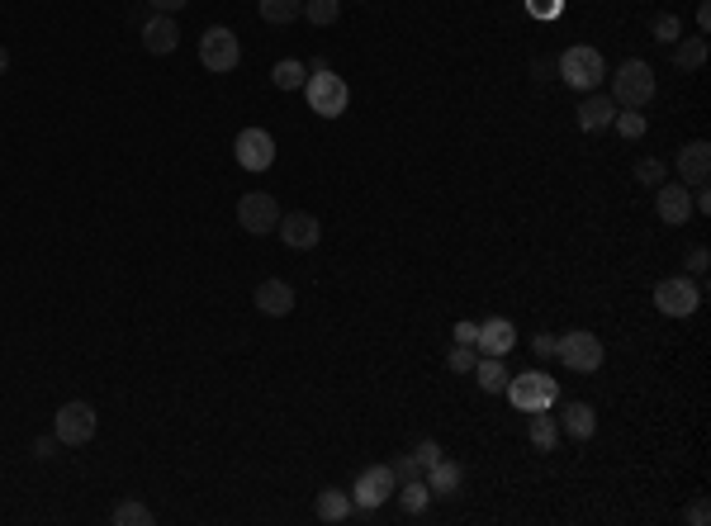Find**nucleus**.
<instances>
[{"label":"nucleus","instance_id":"bb28decb","mask_svg":"<svg viewBox=\"0 0 711 526\" xmlns=\"http://www.w3.org/2000/svg\"><path fill=\"white\" fill-rule=\"evenodd\" d=\"M337 15H342V0H304V19L318 24V29L337 24Z\"/></svg>","mask_w":711,"mask_h":526},{"label":"nucleus","instance_id":"c9c22d12","mask_svg":"<svg viewBox=\"0 0 711 526\" xmlns=\"http://www.w3.org/2000/svg\"><path fill=\"white\" fill-rule=\"evenodd\" d=\"M527 10H536L541 19H555L560 15V0H527Z\"/></svg>","mask_w":711,"mask_h":526},{"label":"nucleus","instance_id":"4be33fe9","mask_svg":"<svg viewBox=\"0 0 711 526\" xmlns=\"http://www.w3.org/2000/svg\"><path fill=\"white\" fill-rule=\"evenodd\" d=\"M474 380L484 394H503L508 389V370H503V356H479L474 361Z\"/></svg>","mask_w":711,"mask_h":526},{"label":"nucleus","instance_id":"2eb2a0df","mask_svg":"<svg viewBox=\"0 0 711 526\" xmlns=\"http://www.w3.org/2000/svg\"><path fill=\"white\" fill-rule=\"evenodd\" d=\"M678 176H683V185H707V176H711V143H688L683 152H678Z\"/></svg>","mask_w":711,"mask_h":526},{"label":"nucleus","instance_id":"4468645a","mask_svg":"<svg viewBox=\"0 0 711 526\" xmlns=\"http://www.w3.org/2000/svg\"><path fill=\"white\" fill-rule=\"evenodd\" d=\"M512 346H517V327H512L508 318L479 323V337H474V351H479V356H508Z\"/></svg>","mask_w":711,"mask_h":526},{"label":"nucleus","instance_id":"0eeeda50","mask_svg":"<svg viewBox=\"0 0 711 526\" xmlns=\"http://www.w3.org/2000/svg\"><path fill=\"white\" fill-rule=\"evenodd\" d=\"M655 309L669 313V318H693L702 309V290L693 280H683V275H669V280L655 285Z\"/></svg>","mask_w":711,"mask_h":526},{"label":"nucleus","instance_id":"393cba45","mask_svg":"<svg viewBox=\"0 0 711 526\" xmlns=\"http://www.w3.org/2000/svg\"><path fill=\"white\" fill-rule=\"evenodd\" d=\"M114 526H152V508H143L138 498H124V503H114Z\"/></svg>","mask_w":711,"mask_h":526},{"label":"nucleus","instance_id":"7ed1b4c3","mask_svg":"<svg viewBox=\"0 0 711 526\" xmlns=\"http://www.w3.org/2000/svg\"><path fill=\"white\" fill-rule=\"evenodd\" d=\"M508 399L517 413H546L560 399V384L546 370H527V375H508Z\"/></svg>","mask_w":711,"mask_h":526},{"label":"nucleus","instance_id":"58836bf2","mask_svg":"<svg viewBox=\"0 0 711 526\" xmlns=\"http://www.w3.org/2000/svg\"><path fill=\"white\" fill-rule=\"evenodd\" d=\"M707 517H711V512H707V498H697L693 508H688V522H693V526H707Z\"/></svg>","mask_w":711,"mask_h":526},{"label":"nucleus","instance_id":"79ce46f5","mask_svg":"<svg viewBox=\"0 0 711 526\" xmlns=\"http://www.w3.org/2000/svg\"><path fill=\"white\" fill-rule=\"evenodd\" d=\"M697 29H702V34H707V29H711V5H707V0L697 5Z\"/></svg>","mask_w":711,"mask_h":526},{"label":"nucleus","instance_id":"c85d7f7f","mask_svg":"<svg viewBox=\"0 0 711 526\" xmlns=\"http://www.w3.org/2000/svg\"><path fill=\"white\" fill-rule=\"evenodd\" d=\"M271 81L280 86V91H299V86H304V62H294V57H285V62H275Z\"/></svg>","mask_w":711,"mask_h":526},{"label":"nucleus","instance_id":"9b49d317","mask_svg":"<svg viewBox=\"0 0 711 526\" xmlns=\"http://www.w3.org/2000/svg\"><path fill=\"white\" fill-rule=\"evenodd\" d=\"M237 223L247 228V233H275L280 228V204L266 195V190H252V195H242L237 200Z\"/></svg>","mask_w":711,"mask_h":526},{"label":"nucleus","instance_id":"423d86ee","mask_svg":"<svg viewBox=\"0 0 711 526\" xmlns=\"http://www.w3.org/2000/svg\"><path fill=\"white\" fill-rule=\"evenodd\" d=\"M555 356L569 365V370H579V375H593L602 365V342L584 327H574L565 337H555Z\"/></svg>","mask_w":711,"mask_h":526},{"label":"nucleus","instance_id":"37998d69","mask_svg":"<svg viewBox=\"0 0 711 526\" xmlns=\"http://www.w3.org/2000/svg\"><path fill=\"white\" fill-rule=\"evenodd\" d=\"M536 351H541V356H555V337H550V332H541V337H536Z\"/></svg>","mask_w":711,"mask_h":526},{"label":"nucleus","instance_id":"cd10ccee","mask_svg":"<svg viewBox=\"0 0 711 526\" xmlns=\"http://www.w3.org/2000/svg\"><path fill=\"white\" fill-rule=\"evenodd\" d=\"M531 441H536L541 451H555V441H560V422L546 418V413H531Z\"/></svg>","mask_w":711,"mask_h":526},{"label":"nucleus","instance_id":"ea45409f","mask_svg":"<svg viewBox=\"0 0 711 526\" xmlns=\"http://www.w3.org/2000/svg\"><path fill=\"white\" fill-rule=\"evenodd\" d=\"M185 5H190V0H152L157 15H176V10H185Z\"/></svg>","mask_w":711,"mask_h":526},{"label":"nucleus","instance_id":"f8f14e48","mask_svg":"<svg viewBox=\"0 0 711 526\" xmlns=\"http://www.w3.org/2000/svg\"><path fill=\"white\" fill-rule=\"evenodd\" d=\"M275 233L285 237V247H294V252H309V247H318V237H323V223L313 214H280V228Z\"/></svg>","mask_w":711,"mask_h":526},{"label":"nucleus","instance_id":"e433bc0d","mask_svg":"<svg viewBox=\"0 0 711 526\" xmlns=\"http://www.w3.org/2000/svg\"><path fill=\"white\" fill-rule=\"evenodd\" d=\"M707 261H711V256H707V247H693V252H688V271H693V275H702V271H707Z\"/></svg>","mask_w":711,"mask_h":526},{"label":"nucleus","instance_id":"20e7f679","mask_svg":"<svg viewBox=\"0 0 711 526\" xmlns=\"http://www.w3.org/2000/svg\"><path fill=\"white\" fill-rule=\"evenodd\" d=\"M304 95H309V109H313V114H323V119H342V114H347V105H351L347 81L332 72V67L313 72L309 81H304Z\"/></svg>","mask_w":711,"mask_h":526},{"label":"nucleus","instance_id":"a19ab883","mask_svg":"<svg viewBox=\"0 0 711 526\" xmlns=\"http://www.w3.org/2000/svg\"><path fill=\"white\" fill-rule=\"evenodd\" d=\"M53 446H57V436H43V441H34V455L38 460H53Z\"/></svg>","mask_w":711,"mask_h":526},{"label":"nucleus","instance_id":"6ab92c4d","mask_svg":"<svg viewBox=\"0 0 711 526\" xmlns=\"http://www.w3.org/2000/svg\"><path fill=\"white\" fill-rule=\"evenodd\" d=\"M460 484H465V470H460L456 460L441 455L437 465H427V489H432V498H456Z\"/></svg>","mask_w":711,"mask_h":526},{"label":"nucleus","instance_id":"f03ea898","mask_svg":"<svg viewBox=\"0 0 711 526\" xmlns=\"http://www.w3.org/2000/svg\"><path fill=\"white\" fill-rule=\"evenodd\" d=\"M560 76H565V86L569 91H598L602 81H607V62H602L598 48H588V43H579V48H565L560 53Z\"/></svg>","mask_w":711,"mask_h":526},{"label":"nucleus","instance_id":"a211bd4d","mask_svg":"<svg viewBox=\"0 0 711 526\" xmlns=\"http://www.w3.org/2000/svg\"><path fill=\"white\" fill-rule=\"evenodd\" d=\"M252 299L266 318H285V313L294 309V285H285V280H261Z\"/></svg>","mask_w":711,"mask_h":526},{"label":"nucleus","instance_id":"aec40b11","mask_svg":"<svg viewBox=\"0 0 711 526\" xmlns=\"http://www.w3.org/2000/svg\"><path fill=\"white\" fill-rule=\"evenodd\" d=\"M555 422H560V432L574 436V441H588V436L598 432V413H593V403H569Z\"/></svg>","mask_w":711,"mask_h":526},{"label":"nucleus","instance_id":"7c9ffc66","mask_svg":"<svg viewBox=\"0 0 711 526\" xmlns=\"http://www.w3.org/2000/svg\"><path fill=\"white\" fill-rule=\"evenodd\" d=\"M446 361H451V370H456V375H465V370H474V361H479V351H474V346H451V356H446Z\"/></svg>","mask_w":711,"mask_h":526},{"label":"nucleus","instance_id":"473e14b6","mask_svg":"<svg viewBox=\"0 0 711 526\" xmlns=\"http://www.w3.org/2000/svg\"><path fill=\"white\" fill-rule=\"evenodd\" d=\"M636 176H640V181H645V185H664V166H659V162H650V157H645V162L636 166Z\"/></svg>","mask_w":711,"mask_h":526},{"label":"nucleus","instance_id":"72a5a7b5","mask_svg":"<svg viewBox=\"0 0 711 526\" xmlns=\"http://www.w3.org/2000/svg\"><path fill=\"white\" fill-rule=\"evenodd\" d=\"M655 38H659V43H674V38H678V19L674 15H659L655 19Z\"/></svg>","mask_w":711,"mask_h":526},{"label":"nucleus","instance_id":"f3484780","mask_svg":"<svg viewBox=\"0 0 711 526\" xmlns=\"http://www.w3.org/2000/svg\"><path fill=\"white\" fill-rule=\"evenodd\" d=\"M612 119H617V100L588 91L584 105H579V128H584V133H602V128H612Z\"/></svg>","mask_w":711,"mask_h":526},{"label":"nucleus","instance_id":"c03bdc74","mask_svg":"<svg viewBox=\"0 0 711 526\" xmlns=\"http://www.w3.org/2000/svg\"><path fill=\"white\" fill-rule=\"evenodd\" d=\"M5 67H10V53H5V48H0V76H5Z\"/></svg>","mask_w":711,"mask_h":526},{"label":"nucleus","instance_id":"2f4dec72","mask_svg":"<svg viewBox=\"0 0 711 526\" xmlns=\"http://www.w3.org/2000/svg\"><path fill=\"white\" fill-rule=\"evenodd\" d=\"M413 460H418L422 470H427V465H437V460H441V446H437V441H418V451H413Z\"/></svg>","mask_w":711,"mask_h":526},{"label":"nucleus","instance_id":"412c9836","mask_svg":"<svg viewBox=\"0 0 711 526\" xmlns=\"http://www.w3.org/2000/svg\"><path fill=\"white\" fill-rule=\"evenodd\" d=\"M313 512H318V522H351V493L323 489L318 503H313Z\"/></svg>","mask_w":711,"mask_h":526},{"label":"nucleus","instance_id":"39448f33","mask_svg":"<svg viewBox=\"0 0 711 526\" xmlns=\"http://www.w3.org/2000/svg\"><path fill=\"white\" fill-rule=\"evenodd\" d=\"M200 62L204 72H219L228 76L242 62V43H237L233 29H223V24H214V29H204L200 34Z\"/></svg>","mask_w":711,"mask_h":526},{"label":"nucleus","instance_id":"9d476101","mask_svg":"<svg viewBox=\"0 0 711 526\" xmlns=\"http://www.w3.org/2000/svg\"><path fill=\"white\" fill-rule=\"evenodd\" d=\"M233 152H237V166H242V171H271L275 166V138L266 128H242Z\"/></svg>","mask_w":711,"mask_h":526},{"label":"nucleus","instance_id":"f704fd0d","mask_svg":"<svg viewBox=\"0 0 711 526\" xmlns=\"http://www.w3.org/2000/svg\"><path fill=\"white\" fill-rule=\"evenodd\" d=\"M389 470H394V479H418V474H422V465L413 460V455H403V460H394Z\"/></svg>","mask_w":711,"mask_h":526},{"label":"nucleus","instance_id":"a878e982","mask_svg":"<svg viewBox=\"0 0 711 526\" xmlns=\"http://www.w3.org/2000/svg\"><path fill=\"white\" fill-rule=\"evenodd\" d=\"M674 62H678V72H697V67L707 62V38H688V43H678Z\"/></svg>","mask_w":711,"mask_h":526},{"label":"nucleus","instance_id":"c756f323","mask_svg":"<svg viewBox=\"0 0 711 526\" xmlns=\"http://www.w3.org/2000/svg\"><path fill=\"white\" fill-rule=\"evenodd\" d=\"M612 124H617L621 138H645V114H640V109H626V114H617Z\"/></svg>","mask_w":711,"mask_h":526},{"label":"nucleus","instance_id":"f257e3e1","mask_svg":"<svg viewBox=\"0 0 711 526\" xmlns=\"http://www.w3.org/2000/svg\"><path fill=\"white\" fill-rule=\"evenodd\" d=\"M612 100L617 109H645L655 100V72H650V62H640V57H626L617 72H612Z\"/></svg>","mask_w":711,"mask_h":526},{"label":"nucleus","instance_id":"1a4fd4ad","mask_svg":"<svg viewBox=\"0 0 711 526\" xmlns=\"http://www.w3.org/2000/svg\"><path fill=\"white\" fill-rule=\"evenodd\" d=\"M53 436L62 441V446H86V441L95 436V408H91V403H81V399L62 403V408H57Z\"/></svg>","mask_w":711,"mask_h":526},{"label":"nucleus","instance_id":"6e6552de","mask_svg":"<svg viewBox=\"0 0 711 526\" xmlns=\"http://www.w3.org/2000/svg\"><path fill=\"white\" fill-rule=\"evenodd\" d=\"M394 489H399V479H394L389 465H365L356 474V484H351V503L356 508H384L394 498Z\"/></svg>","mask_w":711,"mask_h":526},{"label":"nucleus","instance_id":"5701e85b","mask_svg":"<svg viewBox=\"0 0 711 526\" xmlns=\"http://www.w3.org/2000/svg\"><path fill=\"white\" fill-rule=\"evenodd\" d=\"M399 493V508L403 512H413V517H418V512H427V503H432V489H427V479H403V489H394Z\"/></svg>","mask_w":711,"mask_h":526},{"label":"nucleus","instance_id":"4c0bfd02","mask_svg":"<svg viewBox=\"0 0 711 526\" xmlns=\"http://www.w3.org/2000/svg\"><path fill=\"white\" fill-rule=\"evenodd\" d=\"M474 337H479V323H456V342L460 346H474Z\"/></svg>","mask_w":711,"mask_h":526},{"label":"nucleus","instance_id":"dca6fc26","mask_svg":"<svg viewBox=\"0 0 711 526\" xmlns=\"http://www.w3.org/2000/svg\"><path fill=\"white\" fill-rule=\"evenodd\" d=\"M176 43H181V29H176V19H171V15H152L143 24V48L152 57L176 53Z\"/></svg>","mask_w":711,"mask_h":526},{"label":"nucleus","instance_id":"b1692460","mask_svg":"<svg viewBox=\"0 0 711 526\" xmlns=\"http://www.w3.org/2000/svg\"><path fill=\"white\" fill-rule=\"evenodd\" d=\"M256 15L266 19V24H294V19L304 15V0H261Z\"/></svg>","mask_w":711,"mask_h":526},{"label":"nucleus","instance_id":"ddd939ff","mask_svg":"<svg viewBox=\"0 0 711 526\" xmlns=\"http://www.w3.org/2000/svg\"><path fill=\"white\" fill-rule=\"evenodd\" d=\"M655 209H659V218H664L669 228H683V223L693 218V190H683V181H674V185H659Z\"/></svg>","mask_w":711,"mask_h":526}]
</instances>
